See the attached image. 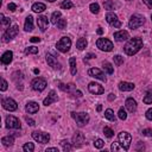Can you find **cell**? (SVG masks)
<instances>
[{"label": "cell", "instance_id": "obj_8", "mask_svg": "<svg viewBox=\"0 0 152 152\" xmlns=\"http://www.w3.org/2000/svg\"><path fill=\"white\" fill-rule=\"evenodd\" d=\"M6 127L10 130H20L22 125L18 118L13 117V115H9L6 118Z\"/></svg>", "mask_w": 152, "mask_h": 152}, {"label": "cell", "instance_id": "obj_22", "mask_svg": "<svg viewBox=\"0 0 152 152\" xmlns=\"http://www.w3.org/2000/svg\"><path fill=\"white\" fill-rule=\"evenodd\" d=\"M134 83H131V82H120L119 83V89L121 92H131L134 89Z\"/></svg>", "mask_w": 152, "mask_h": 152}, {"label": "cell", "instance_id": "obj_36", "mask_svg": "<svg viewBox=\"0 0 152 152\" xmlns=\"http://www.w3.org/2000/svg\"><path fill=\"white\" fill-rule=\"evenodd\" d=\"M23 150H24L25 152H33V150H35V145H33L32 143H26V144H24Z\"/></svg>", "mask_w": 152, "mask_h": 152}, {"label": "cell", "instance_id": "obj_43", "mask_svg": "<svg viewBox=\"0 0 152 152\" xmlns=\"http://www.w3.org/2000/svg\"><path fill=\"white\" fill-rule=\"evenodd\" d=\"M0 20H1V24L5 25V26H7V25L11 24V19H10V18H5V16H4L3 13L0 14Z\"/></svg>", "mask_w": 152, "mask_h": 152}, {"label": "cell", "instance_id": "obj_45", "mask_svg": "<svg viewBox=\"0 0 152 152\" xmlns=\"http://www.w3.org/2000/svg\"><path fill=\"white\" fill-rule=\"evenodd\" d=\"M94 146H95L96 148H102V147L105 146V143H104L102 139H96V140L94 141Z\"/></svg>", "mask_w": 152, "mask_h": 152}, {"label": "cell", "instance_id": "obj_26", "mask_svg": "<svg viewBox=\"0 0 152 152\" xmlns=\"http://www.w3.org/2000/svg\"><path fill=\"white\" fill-rule=\"evenodd\" d=\"M45 9H46V6H45V4H43V3H36V4L32 5V11L36 12V13H41V12H43Z\"/></svg>", "mask_w": 152, "mask_h": 152}, {"label": "cell", "instance_id": "obj_31", "mask_svg": "<svg viewBox=\"0 0 152 152\" xmlns=\"http://www.w3.org/2000/svg\"><path fill=\"white\" fill-rule=\"evenodd\" d=\"M102 68H104V70H105L107 74H113V71H114L113 65H112L109 62H104V63H102Z\"/></svg>", "mask_w": 152, "mask_h": 152}, {"label": "cell", "instance_id": "obj_3", "mask_svg": "<svg viewBox=\"0 0 152 152\" xmlns=\"http://www.w3.org/2000/svg\"><path fill=\"white\" fill-rule=\"evenodd\" d=\"M118 140L121 144L122 150H125V151H128L130 150L131 141H132V137H131L130 133H127V132H120L119 135H118Z\"/></svg>", "mask_w": 152, "mask_h": 152}, {"label": "cell", "instance_id": "obj_54", "mask_svg": "<svg viewBox=\"0 0 152 152\" xmlns=\"http://www.w3.org/2000/svg\"><path fill=\"white\" fill-rule=\"evenodd\" d=\"M46 152H58V148L57 147H49V148H46Z\"/></svg>", "mask_w": 152, "mask_h": 152}, {"label": "cell", "instance_id": "obj_4", "mask_svg": "<svg viewBox=\"0 0 152 152\" xmlns=\"http://www.w3.org/2000/svg\"><path fill=\"white\" fill-rule=\"evenodd\" d=\"M56 48H57L58 51H61V52H63V54L68 52V51L70 50V48H71V41H70V38H69V37H62V38L57 42Z\"/></svg>", "mask_w": 152, "mask_h": 152}, {"label": "cell", "instance_id": "obj_25", "mask_svg": "<svg viewBox=\"0 0 152 152\" xmlns=\"http://www.w3.org/2000/svg\"><path fill=\"white\" fill-rule=\"evenodd\" d=\"M59 89L63 90V92H67V93H72L75 92V86L72 83H69V85H63V83H59Z\"/></svg>", "mask_w": 152, "mask_h": 152}, {"label": "cell", "instance_id": "obj_57", "mask_svg": "<svg viewBox=\"0 0 152 152\" xmlns=\"http://www.w3.org/2000/svg\"><path fill=\"white\" fill-rule=\"evenodd\" d=\"M114 99H115V95H114L113 93H111V94L108 95V100H109V101H113Z\"/></svg>", "mask_w": 152, "mask_h": 152}, {"label": "cell", "instance_id": "obj_9", "mask_svg": "<svg viewBox=\"0 0 152 152\" xmlns=\"http://www.w3.org/2000/svg\"><path fill=\"white\" fill-rule=\"evenodd\" d=\"M32 138H33L36 141L41 143V144H46V143H49V140H50V134H49V133H45V132L35 131V132H32Z\"/></svg>", "mask_w": 152, "mask_h": 152}, {"label": "cell", "instance_id": "obj_59", "mask_svg": "<svg viewBox=\"0 0 152 152\" xmlns=\"http://www.w3.org/2000/svg\"><path fill=\"white\" fill-rule=\"evenodd\" d=\"M96 32H98V35H102V33H104V30H102V29H101V28H99V29H98V31H96Z\"/></svg>", "mask_w": 152, "mask_h": 152}, {"label": "cell", "instance_id": "obj_60", "mask_svg": "<svg viewBox=\"0 0 152 152\" xmlns=\"http://www.w3.org/2000/svg\"><path fill=\"white\" fill-rule=\"evenodd\" d=\"M96 111H98V112H101V111H102V106H101V105H98Z\"/></svg>", "mask_w": 152, "mask_h": 152}, {"label": "cell", "instance_id": "obj_44", "mask_svg": "<svg viewBox=\"0 0 152 152\" xmlns=\"http://www.w3.org/2000/svg\"><path fill=\"white\" fill-rule=\"evenodd\" d=\"M57 28H58V29H61V30H64V29L67 28V20H65V19H63V18H61V19H59V22L57 23Z\"/></svg>", "mask_w": 152, "mask_h": 152}, {"label": "cell", "instance_id": "obj_39", "mask_svg": "<svg viewBox=\"0 0 152 152\" xmlns=\"http://www.w3.org/2000/svg\"><path fill=\"white\" fill-rule=\"evenodd\" d=\"M30 54H38V48L36 46H29L25 49V55H30Z\"/></svg>", "mask_w": 152, "mask_h": 152}, {"label": "cell", "instance_id": "obj_53", "mask_svg": "<svg viewBox=\"0 0 152 152\" xmlns=\"http://www.w3.org/2000/svg\"><path fill=\"white\" fill-rule=\"evenodd\" d=\"M30 42H32V43H39V42H41V38H38V37H32V38H30Z\"/></svg>", "mask_w": 152, "mask_h": 152}, {"label": "cell", "instance_id": "obj_15", "mask_svg": "<svg viewBox=\"0 0 152 152\" xmlns=\"http://www.w3.org/2000/svg\"><path fill=\"white\" fill-rule=\"evenodd\" d=\"M88 90L92 93V94H95V95H101L105 93V89L99 83H95V82H90L89 86H88Z\"/></svg>", "mask_w": 152, "mask_h": 152}, {"label": "cell", "instance_id": "obj_41", "mask_svg": "<svg viewBox=\"0 0 152 152\" xmlns=\"http://www.w3.org/2000/svg\"><path fill=\"white\" fill-rule=\"evenodd\" d=\"M118 117H119V119H121V120H126V119H127V113H126V111H125L122 107L119 109Z\"/></svg>", "mask_w": 152, "mask_h": 152}, {"label": "cell", "instance_id": "obj_13", "mask_svg": "<svg viewBox=\"0 0 152 152\" xmlns=\"http://www.w3.org/2000/svg\"><path fill=\"white\" fill-rule=\"evenodd\" d=\"M85 144V135L81 132H76L72 135V146L74 147H81Z\"/></svg>", "mask_w": 152, "mask_h": 152}, {"label": "cell", "instance_id": "obj_30", "mask_svg": "<svg viewBox=\"0 0 152 152\" xmlns=\"http://www.w3.org/2000/svg\"><path fill=\"white\" fill-rule=\"evenodd\" d=\"M61 18H62V13H61L59 11H56V12H54L52 16H51V23H52L54 25H57V23L59 22Z\"/></svg>", "mask_w": 152, "mask_h": 152}, {"label": "cell", "instance_id": "obj_27", "mask_svg": "<svg viewBox=\"0 0 152 152\" xmlns=\"http://www.w3.org/2000/svg\"><path fill=\"white\" fill-rule=\"evenodd\" d=\"M1 143H3V145H4V146H6V147H11V146L13 145V143H14V139H13V137H12V135H7V137H4V138L1 139Z\"/></svg>", "mask_w": 152, "mask_h": 152}, {"label": "cell", "instance_id": "obj_7", "mask_svg": "<svg viewBox=\"0 0 152 152\" xmlns=\"http://www.w3.org/2000/svg\"><path fill=\"white\" fill-rule=\"evenodd\" d=\"M18 32H19L18 25H13L12 28H10V29H7V30L5 31V33H4V36H3V41H4L5 43L10 42L11 39H13V38L18 35Z\"/></svg>", "mask_w": 152, "mask_h": 152}, {"label": "cell", "instance_id": "obj_33", "mask_svg": "<svg viewBox=\"0 0 152 152\" xmlns=\"http://www.w3.org/2000/svg\"><path fill=\"white\" fill-rule=\"evenodd\" d=\"M61 145H62L64 152H69L72 148V145H70V143H68V140H62L61 141Z\"/></svg>", "mask_w": 152, "mask_h": 152}, {"label": "cell", "instance_id": "obj_1", "mask_svg": "<svg viewBox=\"0 0 152 152\" xmlns=\"http://www.w3.org/2000/svg\"><path fill=\"white\" fill-rule=\"evenodd\" d=\"M143 48V39L139 38V37H135V38H131L127 44L125 45V52L126 55L128 56H133L135 55L140 49Z\"/></svg>", "mask_w": 152, "mask_h": 152}, {"label": "cell", "instance_id": "obj_35", "mask_svg": "<svg viewBox=\"0 0 152 152\" xmlns=\"http://www.w3.org/2000/svg\"><path fill=\"white\" fill-rule=\"evenodd\" d=\"M143 101H144V104H146V105L152 104V93H151L150 90H147V92H146V94H145V96H144Z\"/></svg>", "mask_w": 152, "mask_h": 152}, {"label": "cell", "instance_id": "obj_64", "mask_svg": "<svg viewBox=\"0 0 152 152\" xmlns=\"http://www.w3.org/2000/svg\"><path fill=\"white\" fill-rule=\"evenodd\" d=\"M151 19H152V16H151Z\"/></svg>", "mask_w": 152, "mask_h": 152}, {"label": "cell", "instance_id": "obj_12", "mask_svg": "<svg viewBox=\"0 0 152 152\" xmlns=\"http://www.w3.org/2000/svg\"><path fill=\"white\" fill-rule=\"evenodd\" d=\"M3 107L6 109V111H9V112H13V111H16L17 109V102L13 100V99H11V98H6V99H3Z\"/></svg>", "mask_w": 152, "mask_h": 152}, {"label": "cell", "instance_id": "obj_16", "mask_svg": "<svg viewBox=\"0 0 152 152\" xmlns=\"http://www.w3.org/2000/svg\"><path fill=\"white\" fill-rule=\"evenodd\" d=\"M45 58H46V62H48V64L52 68V69H55V70H59L61 69V64L57 62V59L52 56V55H50V54H46V56H45Z\"/></svg>", "mask_w": 152, "mask_h": 152}, {"label": "cell", "instance_id": "obj_40", "mask_svg": "<svg viewBox=\"0 0 152 152\" xmlns=\"http://www.w3.org/2000/svg\"><path fill=\"white\" fill-rule=\"evenodd\" d=\"M113 59H114V63H115L117 65H121V64L124 63V57L120 56V55H115V56L113 57Z\"/></svg>", "mask_w": 152, "mask_h": 152}, {"label": "cell", "instance_id": "obj_46", "mask_svg": "<svg viewBox=\"0 0 152 152\" xmlns=\"http://www.w3.org/2000/svg\"><path fill=\"white\" fill-rule=\"evenodd\" d=\"M143 135L145 137H152V130L151 128H146V130H143Z\"/></svg>", "mask_w": 152, "mask_h": 152}, {"label": "cell", "instance_id": "obj_24", "mask_svg": "<svg viewBox=\"0 0 152 152\" xmlns=\"http://www.w3.org/2000/svg\"><path fill=\"white\" fill-rule=\"evenodd\" d=\"M12 58H13V52L12 51H6L3 56H1V63L3 64H10L12 62Z\"/></svg>", "mask_w": 152, "mask_h": 152}, {"label": "cell", "instance_id": "obj_49", "mask_svg": "<svg viewBox=\"0 0 152 152\" xmlns=\"http://www.w3.org/2000/svg\"><path fill=\"white\" fill-rule=\"evenodd\" d=\"M25 121H26L30 126H35V125H36L35 120H33V119H31V118H29V117H25Z\"/></svg>", "mask_w": 152, "mask_h": 152}, {"label": "cell", "instance_id": "obj_42", "mask_svg": "<svg viewBox=\"0 0 152 152\" xmlns=\"http://www.w3.org/2000/svg\"><path fill=\"white\" fill-rule=\"evenodd\" d=\"M104 134H105L107 138H112V137L114 135V132H113V130H112V128H109V127H105V128H104Z\"/></svg>", "mask_w": 152, "mask_h": 152}, {"label": "cell", "instance_id": "obj_32", "mask_svg": "<svg viewBox=\"0 0 152 152\" xmlns=\"http://www.w3.org/2000/svg\"><path fill=\"white\" fill-rule=\"evenodd\" d=\"M105 117H106V119H108V120H111V121H114V120H115L114 112H113L111 108H108V109L105 111Z\"/></svg>", "mask_w": 152, "mask_h": 152}, {"label": "cell", "instance_id": "obj_38", "mask_svg": "<svg viewBox=\"0 0 152 152\" xmlns=\"http://www.w3.org/2000/svg\"><path fill=\"white\" fill-rule=\"evenodd\" d=\"M104 6L106 10H114L115 9V4L112 1V0H107V1L104 4Z\"/></svg>", "mask_w": 152, "mask_h": 152}, {"label": "cell", "instance_id": "obj_10", "mask_svg": "<svg viewBox=\"0 0 152 152\" xmlns=\"http://www.w3.org/2000/svg\"><path fill=\"white\" fill-rule=\"evenodd\" d=\"M31 86H32V89H33V90H36V92H42V90H44L45 87H46V81H45L44 79H42V77H36V79L32 80Z\"/></svg>", "mask_w": 152, "mask_h": 152}, {"label": "cell", "instance_id": "obj_34", "mask_svg": "<svg viewBox=\"0 0 152 152\" xmlns=\"http://www.w3.org/2000/svg\"><path fill=\"white\" fill-rule=\"evenodd\" d=\"M89 10H90V12H92V13L98 14V13L100 12V6H99V4L93 3V4H90V5H89Z\"/></svg>", "mask_w": 152, "mask_h": 152}, {"label": "cell", "instance_id": "obj_62", "mask_svg": "<svg viewBox=\"0 0 152 152\" xmlns=\"http://www.w3.org/2000/svg\"><path fill=\"white\" fill-rule=\"evenodd\" d=\"M48 1H50V3H55L56 0H48Z\"/></svg>", "mask_w": 152, "mask_h": 152}, {"label": "cell", "instance_id": "obj_55", "mask_svg": "<svg viewBox=\"0 0 152 152\" xmlns=\"http://www.w3.org/2000/svg\"><path fill=\"white\" fill-rule=\"evenodd\" d=\"M74 95L77 96V98H81V96H82V93H81L80 90H75V92H74Z\"/></svg>", "mask_w": 152, "mask_h": 152}, {"label": "cell", "instance_id": "obj_17", "mask_svg": "<svg viewBox=\"0 0 152 152\" xmlns=\"http://www.w3.org/2000/svg\"><path fill=\"white\" fill-rule=\"evenodd\" d=\"M37 25H38V28L41 29V31L44 32V31L48 29V26H49V20H48V18L44 17V16H39V17L37 18Z\"/></svg>", "mask_w": 152, "mask_h": 152}, {"label": "cell", "instance_id": "obj_5", "mask_svg": "<svg viewBox=\"0 0 152 152\" xmlns=\"http://www.w3.org/2000/svg\"><path fill=\"white\" fill-rule=\"evenodd\" d=\"M96 46L101 50V51H106V52H108V51H112L113 50V43L109 41V39H107V38H99L98 41H96Z\"/></svg>", "mask_w": 152, "mask_h": 152}, {"label": "cell", "instance_id": "obj_2", "mask_svg": "<svg viewBox=\"0 0 152 152\" xmlns=\"http://www.w3.org/2000/svg\"><path fill=\"white\" fill-rule=\"evenodd\" d=\"M71 118L76 121V124H77L80 127H82V126H85V125H87L89 122V115L87 113H85V112H81V113L72 112L71 113Z\"/></svg>", "mask_w": 152, "mask_h": 152}, {"label": "cell", "instance_id": "obj_52", "mask_svg": "<svg viewBox=\"0 0 152 152\" xmlns=\"http://www.w3.org/2000/svg\"><path fill=\"white\" fill-rule=\"evenodd\" d=\"M143 1L148 9H152V0H143Z\"/></svg>", "mask_w": 152, "mask_h": 152}, {"label": "cell", "instance_id": "obj_56", "mask_svg": "<svg viewBox=\"0 0 152 152\" xmlns=\"http://www.w3.org/2000/svg\"><path fill=\"white\" fill-rule=\"evenodd\" d=\"M95 57H96V56H95L94 54H88V55L86 56V58H85V59H89V58H95Z\"/></svg>", "mask_w": 152, "mask_h": 152}, {"label": "cell", "instance_id": "obj_19", "mask_svg": "<svg viewBox=\"0 0 152 152\" xmlns=\"http://www.w3.org/2000/svg\"><path fill=\"white\" fill-rule=\"evenodd\" d=\"M128 37H130V35H128V32L125 31V30H120V31H117V32L114 33V39H115L117 42H124V41H126Z\"/></svg>", "mask_w": 152, "mask_h": 152}, {"label": "cell", "instance_id": "obj_23", "mask_svg": "<svg viewBox=\"0 0 152 152\" xmlns=\"http://www.w3.org/2000/svg\"><path fill=\"white\" fill-rule=\"evenodd\" d=\"M24 30L28 31V32H31V31L33 30V17H32V16H29V17L25 19Z\"/></svg>", "mask_w": 152, "mask_h": 152}, {"label": "cell", "instance_id": "obj_20", "mask_svg": "<svg viewBox=\"0 0 152 152\" xmlns=\"http://www.w3.org/2000/svg\"><path fill=\"white\" fill-rule=\"evenodd\" d=\"M125 106H126L127 111H128V112H131V113H133V112H135V111H137V102H135V100H134V99H132V98H128V99L126 100Z\"/></svg>", "mask_w": 152, "mask_h": 152}, {"label": "cell", "instance_id": "obj_58", "mask_svg": "<svg viewBox=\"0 0 152 152\" xmlns=\"http://www.w3.org/2000/svg\"><path fill=\"white\" fill-rule=\"evenodd\" d=\"M141 144H143V143H141V141H139V146L137 147V150H144V148H145V146H144V145H141Z\"/></svg>", "mask_w": 152, "mask_h": 152}, {"label": "cell", "instance_id": "obj_28", "mask_svg": "<svg viewBox=\"0 0 152 152\" xmlns=\"http://www.w3.org/2000/svg\"><path fill=\"white\" fill-rule=\"evenodd\" d=\"M87 39L86 38H79L77 42H76V46H77L79 50H83L87 48Z\"/></svg>", "mask_w": 152, "mask_h": 152}, {"label": "cell", "instance_id": "obj_48", "mask_svg": "<svg viewBox=\"0 0 152 152\" xmlns=\"http://www.w3.org/2000/svg\"><path fill=\"white\" fill-rule=\"evenodd\" d=\"M7 9H9L11 12H14V11H16V9H17V5H16V4H13V3H10V4L7 5Z\"/></svg>", "mask_w": 152, "mask_h": 152}, {"label": "cell", "instance_id": "obj_29", "mask_svg": "<svg viewBox=\"0 0 152 152\" xmlns=\"http://www.w3.org/2000/svg\"><path fill=\"white\" fill-rule=\"evenodd\" d=\"M69 64H70V71L72 75H76L77 68H76V58L75 57H70L69 58Z\"/></svg>", "mask_w": 152, "mask_h": 152}, {"label": "cell", "instance_id": "obj_18", "mask_svg": "<svg viewBox=\"0 0 152 152\" xmlns=\"http://www.w3.org/2000/svg\"><path fill=\"white\" fill-rule=\"evenodd\" d=\"M57 99H58V98H57V95H56V92H55V90H51V92L49 93V95H48V96L44 99V101H43V105L48 107V106H50L52 102L57 101Z\"/></svg>", "mask_w": 152, "mask_h": 152}, {"label": "cell", "instance_id": "obj_21", "mask_svg": "<svg viewBox=\"0 0 152 152\" xmlns=\"http://www.w3.org/2000/svg\"><path fill=\"white\" fill-rule=\"evenodd\" d=\"M25 109H26V112L29 113V114H35V113H37L38 111H39V105L37 104V102H29L28 105H26V107H25Z\"/></svg>", "mask_w": 152, "mask_h": 152}, {"label": "cell", "instance_id": "obj_50", "mask_svg": "<svg viewBox=\"0 0 152 152\" xmlns=\"http://www.w3.org/2000/svg\"><path fill=\"white\" fill-rule=\"evenodd\" d=\"M111 150H112V151H117V152H118V151H120L121 148L119 147L118 143H113V144H112V146H111Z\"/></svg>", "mask_w": 152, "mask_h": 152}, {"label": "cell", "instance_id": "obj_63", "mask_svg": "<svg viewBox=\"0 0 152 152\" xmlns=\"http://www.w3.org/2000/svg\"><path fill=\"white\" fill-rule=\"evenodd\" d=\"M148 90H150V92H151V93H152V88H151V89H148Z\"/></svg>", "mask_w": 152, "mask_h": 152}, {"label": "cell", "instance_id": "obj_14", "mask_svg": "<svg viewBox=\"0 0 152 152\" xmlns=\"http://www.w3.org/2000/svg\"><path fill=\"white\" fill-rule=\"evenodd\" d=\"M88 74H89V76H92V77L99 79V80H101V81H104V82L107 81V77L105 76V74H104L100 69H98V68H92V69H89Z\"/></svg>", "mask_w": 152, "mask_h": 152}, {"label": "cell", "instance_id": "obj_6", "mask_svg": "<svg viewBox=\"0 0 152 152\" xmlns=\"http://www.w3.org/2000/svg\"><path fill=\"white\" fill-rule=\"evenodd\" d=\"M145 23V18L143 16H139V14H133L128 22V26L130 29L134 30V29H138L139 26H141L143 24Z\"/></svg>", "mask_w": 152, "mask_h": 152}, {"label": "cell", "instance_id": "obj_37", "mask_svg": "<svg viewBox=\"0 0 152 152\" xmlns=\"http://www.w3.org/2000/svg\"><path fill=\"white\" fill-rule=\"evenodd\" d=\"M72 6H74V4L70 1V0H64V1L61 4V7L64 9V10H69V9H71Z\"/></svg>", "mask_w": 152, "mask_h": 152}, {"label": "cell", "instance_id": "obj_61", "mask_svg": "<svg viewBox=\"0 0 152 152\" xmlns=\"http://www.w3.org/2000/svg\"><path fill=\"white\" fill-rule=\"evenodd\" d=\"M33 72H35V74H39V69H35Z\"/></svg>", "mask_w": 152, "mask_h": 152}, {"label": "cell", "instance_id": "obj_47", "mask_svg": "<svg viewBox=\"0 0 152 152\" xmlns=\"http://www.w3.org/2000/svg\"><path fill=\"white\" fill-rule=\"evenodd\" d=\"M7 82L4 80V79H1V87H0V90H1V92H5L6 89H7Z\"/></svg>", "mask_w": 152, "mask_h": 152}, {"label": "cell", "instance_id": "obj_51", "mask_svg": "<svg viewBox=\"0 0 152 152\" xmlns=\"http://www.w3.org/2000/svg\"><path fill=\"white\" fill-rule=\"evenodd\" d=\"M145 115H146V119H147V120H151V121H152V108L147 109Z\"/></svg>", "mask_w": 152, "mask_h": 152}, {"label": "cell", "instance_id": "obj_11", "mask_svg": "<svg viewBox=\"0 0 152 152\" xmlns=\"http://www.w3.org/2000/svg\"><path fill=\"white\" fill-rule=\"evenodd\" d=\"M106 20H107V23L111 25V26H113V28H120L121 26V22L118 19V16L114 13V12H108L107 14H106Z\"/></svg>", "mask_w": 152, "mask_h": 152}]
</instances>
